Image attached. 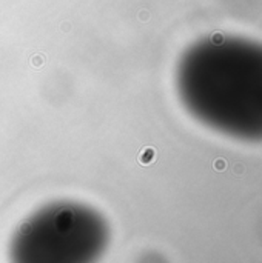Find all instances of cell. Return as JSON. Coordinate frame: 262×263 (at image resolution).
I'll return each mask as SVG.
<instances>
[{"label":"cell","instance_id":"1","mask_svg":"<svg viewBox=\"0 0 262 263\" xmlns=\"http://www.w3.org/2000/svg\"><path fill=\"white\" fill-rule=\"evenodd\" d=\"M108 225L96 209L59 202L39 209L16 231L11 258L26 263H79L102 255Z\"/></svg>","mask_w":262,"mask_h":263}]
</instances>
